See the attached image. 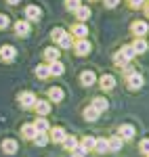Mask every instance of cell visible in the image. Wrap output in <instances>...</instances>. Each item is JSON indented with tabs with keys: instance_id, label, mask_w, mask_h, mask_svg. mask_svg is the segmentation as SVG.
Masks as SVG:
<instances>
[{
	"instance_id": "6da1fadb",
	"label": "cell",
	"mask_w": 149,
	"mask_h": 157,
	"mask_svg": "<svg viewBox=\"0 0 149 157\" xmlns=\"http://www.w3.org/2000/svg\"><path fill=\"white\" fill-rule=\"evenodd\" d=\"M74 50H76V55H80V57H86L88 52L92 50V44L88 42L86 38H78V40H76V44H74Z\"/></svg>"
},
{
	"instance_id": "7a4b0ae2",
	"label": "cell",
	"mask_w": 149,
	"mask_h": 157,
	"mask_svg": "<svg viewBox=\"0 0 149 157\" xmlns=\"http://www.w3.org/2000/svg\"><path fill=\"white\" fill-rule=\"evenodd\" d=\"M15 55H17V50H15V46H11V44H4V46L0 48V59L4 61V63L15 61Z\"/></svg>"
},
{
	"instance_id": "3957f363",
	"label": "cell",
	"mask_w": 149,
	"mask_h": 157,
	"mask_svg": "<svg viewBox=\"0 0 149 157\" xmlns=\"http://www.w3.org/2000/svg\"><path fill=\"white\" fill-rule=\"evenodd\" d=\"M130 32H132V36L143 38V36L149 32V25L145 23V21H135V23L130 25Z\"/></svg>"
},
{
	"instance_id": "277c9868",
	"label": "cell",
	"mask_w": 149,
	"mask_h": 157,
	"mask_svg": "<svg viewBox=\"0 0 149 157\" xmlns=\"http://www.w3.org/2000/svg\"><path fill=\"white\" fill-rule=\"evenodd\" d=\"M25 17H27V21H40L42 19V9L36 6V4H29L25 9Z\"/></svg>"
},
{
	"instance_id": "5b68a950",
	"label": "cell",
	"mask_w": 149,
	"mask_h": 157,
	"mask_svg": "<svg viewBox=\"0 0 149 157\" xmlns=\"http://www.w3.org/2000/svg\"><path fill=\"white\" fill-rule=\"evenodd\" d=\"M19 105L23 109H32L36 105V97H34L32 92H21V94H19Z\"/></svg>"
},
{
	"instance_id": "8992f818",
	"label": "cell",
	"mask_w": 149,
	"mask_h": 157,
	"mask_svg": "<svg viewBox=\"0 0 149 157\" xmlns=\"http://www.w3.org/2000/svg\"><path fill=\"white\" fill-rule=\"evenodd\" d=\"M143 84H145V80H143V75L137 71H132L130 75H128V86L132 88V90H139V88H143Z\"/></svg>"
},
{
	"instance_id": "52a82bcc",
	"label": "cell",
	"mask_w": 149,
	"mask_h": 157,
	"mask_svg": "<svg viewBox=\"0 0 149 157\" xmlns=\"http://www.w3.org/2000/svg\"><path fill=\"white\" fill-rule=\"evenodd\" d=\"M99 86L103 90H113L116 88V78H113L112 73H105V75L99 78Z\"/></svg>"
},
{
	"instance_id": "ba28073f",
	"label": "cell",
	"mask_w": 149,
	"mask_h": 157,
	"mask_svg": "<svg viewBox=\"0 0 149 157\" xmlns=\"http://www.w3.org/2000/svg\"><path fill=\"white\" fill-rule=\"evenodd\" d=\"M17 149H19L17 140H13V138H4V140H2V153H6V155H15Z\"/></svg>"
},
{
	"instance_id": "9c48e42d",
	"label": "cell",
	"mask_w": 149,
	"mask_h": 157,
	"mask_svg": "<svg viewBox=\"0 0 149 157\" xmlns=\"http://www.w3.org/2000/svg\"><path fill=\"white\" fill-rule=\"evenodd\" d=\"M118 136H120L122 140H130V138L135 136V128H132L130 124H122L120 130H118Z\"/></svg>"
},
{
	"instance_id": "30bf717a",
	"label": "cell",
	"mask_w": 149,
	"mask_h": 157,
	"mask_svg": "<svg viewBox=\"0 0 149 157\" xmlns=\"http://www.w3.org/2000/svg\"><path fill=\"white\" fill-rule=\"evenodd\" d=\"M95 82H97V78H95V73H92V71H82V73H80V84H82V86L90 88Z\"/></svg>"
},
{
	"instance_id": "8fae6325",
	"label": "cell",
	"mask_w": 149,
	"mask_h": 157,
	"mask_svg": "<svg viewBox=\"0 0 149 157\" xmlns=\"http://www.w3.org/2000/svg\"><path fill=\"white\" fill-rule=\"evenodd\" d=\"M63 90L59 88V86H53V88H49V98L53 101V103H61L63 101Z\"/></svg>"
},
{
	"instance_id": "7c38bea8",
	"label": "cell",
	"mask_w": 149,
	"mask_h": 157,
	"mask_svg": "<svg viewBox=\"0 0 149 157\" xmlns=\"http://www.w3.org/2000/svg\"><path fill=\"white\" fill-rule=\"evenodd\" d=\"M74 13H76V19H78V21H86L88 17H90V9H88L86 4H80Z\"/></svg>"
},
{
	"instance_id": "4fadbf2b",
	"label": "cell",
	"mask_w": 149,
	"mask_h": 157,
	"mask_svg": "<svg viewBox=\"0 0 149 157\" xmlns=\"http://www.w3.org/2000/svg\"><path fill=\"white\" fill-rule=\"evenodd\" d=\"M13 29H15V34H17V36L23 38V36H27V34H29V23H27V21H17Z\"/></svg>"
},
{
	"instance_id": "5bb4252c",
	"label": "cell",
	"mask_w": 149,
	"mask_h": 157,
	"mask_svg": "<svg viewBox=\"0 0 149 157\" xmlns=\"http://www.w3.org/2000/svg\"><path fill=\"white\" fill-rule=\"evenodd\" d=\"M65 136H67V134H65V130H63V128H53L49 138L53 140V143H63V140H65Z\"/></svg>"
},
{
	"instance_id": "9a60e30c",
	"label": "cell",
	"mask_w": 149,
	"mask_h": 157,
	"mask_svg": "<svg viewBox=\"0 0 149 157\" xmlns=\"http://www.w3.org/2000/svg\"><path fill=\"white\" fill-rule=\"evenodd\" d=\"M82 115H84V120H86V121H97L101 113H99L95 107H92V105H88V107L84 109V113H82Z\"/></svg>"
},
{
	"instance_id": "2e32d148",
	"label": "cell",
	"mask_w": 149,
	"mask_h": 157,
	"mask_svg": "<svg viewBox=\"0 0 149 157\" xmlns=\"http://www.w3.org/2000/svg\"><path fill=\"white\" fill-rule=\"evenodd\" d=\"M72 36H76V38H86L88 36V27L84 23H76L74 27H72Z\"/></svg>"
},
{
	"instance_id": "e0dca14e",
	"label": "cell",
	"mask_w": 149,
	"mask_h": 157,
	"mask_svg": "<svg viewBox=\"0 0 149 157\" xmlns=\"http://www.w3.org/2000/svg\"><path fill=\"white\" fill-rule=\"evenodd\" d=\"M34 107H36V113H38V115H42V117H44L46 113H50L49 101H36V105H34Z\"/></svg>"
},
{
	"instance_id": "ac0fdd59",
	"label": "cell",
	"mask_w": 149,
	"mask_h": 157,
	"mask_svg": "<svg viewBox=\"0 0 149 157\" xmlns=\"http://www.w3.org/2000/svg\"><path fill=\"white\" fill-rule=\"evenodd\" d=\"M49 69H50V75H63V71H65V67H63L61 61H53V63H49Z\"/></svg>"
},
{
	"instance_id": "d6986e66",
	"label": "cell",
	"mask_w": 149,
	"mask_h": 157,
	"mask_svg": "<svg viewBox=\"0 0 149 157\" xmlns=\"http://www.w3.org/2000/svg\"><path fill=\"white\" fill-rule=\"evenodd\" d=\"M44 59L49 61V63H53V61H59V48H53V46L44 48Z\"/></svg>"
},
{
	"instance_id": "ffe728a7",
	"label": "cell",
	"mask_w": 149,
	"mask_h": 157,
	"mask_svg": "<svg viewBox=\"0 0 149 157\" xmlns=\"http://www.w3.org/2000/svg\"><path fill=\"white\" fill-rule=\"evenodd\" d=\"M107 143H109V151H120L122 145H124V140H122L120 136H112V138H107Z\"/></svg>"
},
{
	"instance_id": "44dd1931",
	"label": "cell",
	"mask_w": 149,
	"mask_h": 157,
	"mask_svg": "<svg viewBox=\"0 0 149 157\" xmlns=\"http://www.w3.org/2000/svg\"><path fill=\"white\" fill-rule=\"evenodd\" d=\"M132 48H135V52H137V55H143V52L147 50V42H145L143 38H137V40L132 42Z\"/></svg>"
},
{
	"instance_id": "7402d4cb",
	"label": "cell",
	"mask_w": 149,
	"mask_h": 157,
	"mask_svg": "<svg viewBox=\"0 0 149 157\" xmlns=\"http://www.w3.org/2000/svg\"><path fill=\"white\" fill-rule=\"evenodd\" d=\"M95 151H97V153H107V151H109V143H107V138H97V143H95Z\"/></svg>"
},
{
	"instance_id": "603a6c76",
	"label": "cell",
	"mask_w": 149,
	"mask_h": 157,
	"mask_svg": "<svg viewBox=\"0 0 149 157\" xmlns=\"http://www.w3.org/2000/svg\"><path fill=\"white\" fill-rule=\"evenodd\" d=\"M32 140H34L38 147H46L49 145V134L46 132H36V136H34Z\"/></svg>"
},
{
	"instance_id": "cb8c5ba5",
	"label": "cell",
	"mask_w": 149,
	"mask_h": 157,
	"mask_svg": "<svg viewBox=\"0 0 149 157\" xmlns=\"http://www.w3.org/2000/svg\"><path fill=\"white\" fill-rule=\"evenodd\" d=\"M90 105H92V107H95V109L101 113V111H107V105H109V103H107L105 98L97 97V98H92V103H90Z\"/></svg>"
},
{
	"instance_id": "d4e9b609",
	"label": "cell",
	"mask_w": 149,
	"mask_h": 157,
	"mask_svg": "<svg viewBox=\"0 0 149 157\" xmlns=\"http://www.w3.org/2000/svg\"><path fill=\"white\" fill-rule=\"evenodd\" d=\"M34 128H36V132H46L50 126H49V121L44 120V117H38V120L34 121Z\"/></svg>"
},
{
	"instance_id": "484cf974",
	"label": "cell",
	"mask_w": 149,
	"mask_h": 157,
	"mask_svg": "<svg viewBox=\"0 0 149 157\" xmlns=\"http://www.w3.org/2000/svg\"><path fill=\"white\" fill-rule=\"evenodd\" d=\"M21 134H23L25 138H34V136H36V128H34V124H25L23 128H21Z\"/></svg>"
},
{
	"instance_id": "4316f807",
	"label": "cell",
	"mask_w": 149,
	"mask_h": 157,
	"mask_svg": "<svg viewBox=\"0 0 149 157\" xmlns=\"http://www.w3.org/2000/svg\"><path fill=\"white\" fill-rule=\"evenodd\" d=\"M36 75L40 78V80H46V78L50 75L49 65H38V67H36Z\"/></svg>"
},
{
	"instance_id": "83f0119b",
	"label": "cell",
	"mask_w": 149,
	"mask_h": 157,
	"mask_svg": "<svg viewBox=\"0 0 149 157\" xmlns=\"http://www.w3.org/2000/svg\"><path fill=\"white\" fill-rule=\"evenodd\" d=\"M120 55H122V57H124L126 61H130V59H135V55H137V52H135L132 44H130V46H124V48L120 50Z\"/></svg>"
},
{
	"instance_id": "f1b7e54d",
	"label": "cell",
	"mask_w": 149,
	"mask_h": 157,
	"mask_svg": "<svg viewBox=\"0 0 149 157\" xmlns=\"http://www.w3.org/2000/svg\"><path fill=\"white\" fill-rule=\"evenodd\" d=\"M63 147L67 149V151H72L78 147V140H76V136H65V140H63Z\"/></svg>"
},
{
	"instance_id": "f546056e",
	"label": "cell",
	"mask_w": 149,
	"mask_h": 157,
	"mask_svg": "<svg viewBox=\"0 0 149 157\" xmlns=\"http://www.w3.org/2000/svg\"><path fill=\"white\" fill-rule=\"evenodd\" d=\"M95 143H97V138H95V136H86V138H84L80 145L84 147L86 151H90V149H95Z\"/></svg>"
},
{
	"instance_id": "4dcf8cb0",
	"label": "cell",
	"mask_w": 149,
	"mask_h": 157,
	"mask_svg": "<svg viewBox=\"0 0 149 157\" xmlns=\"http://www.w3.org/2000/svg\"><path fill=\"white\" fill-rule=\"evenodd\" d=\"M65 34H67V32H65L63 27H55V29L50 32V38H53L55 42H59V38H63V36H65Z\"/></svg>"
},
{
	"instance_id": "1f68e13d",
	"label": "cell",
	"mask_w": 149,
	"mask_h": 157,
	"mask_svg": "<svg viewBox=\"0 0 149 157\" xmlns=\"http://www.w3.org/2000/svg\"><path fill=\"white\" fill-rule=\"evenodd\" d=\"M57 44H59L61 48H69V46H72V36H69V34H65L63 38H59V42H57Z\"/></svg>"
},
{
	"instance_id": "d6a6232c",
	"label": "cell",
	"mask_w": 149,
	"mask_h": 157,
	"mask_svg": "<svg viewBox=\"0 0 149 157\" xmlns=\"http://www.w3.org/2000/svg\"><path fill=\"white\" fill-rule=\"evenodd\" d=\"M86 153H88V151L82 145H78L76 149H72V155H74V157H86Z\"/></svg>"
},
{
	"instance_id": "836d02e7",
	"label": "cell",
	"mask_w": 149,
	"mask_h": 157,
	"mask_svg": "<svg viewBox=\"0 0 149 157\" xmlns=\"http://www.w3.org/2000/svg\"><path fill=\"white\" fill-rule=\"evenodd\" d=\"M65 6H67V11H76L80 6V0H65Z\"/></svg>"
},
{
	"instance_id": "e575fe53",
	"label": "cell",
	"mask_w": 149,
	"mask_h": 157,
	"mask_svg": "<svg viewBox=\"0 0 149 157\" xmlns=\"http://www.w3.org/2000/svg\"><path fill=\"white\" fill-rule=\"evenodd\" d=\"M6 27H9V17L0 13V29H6Z\"/></svg>"
},
{
	"instance_id": "d590c367",
	"label": "cell",
	"mask_w": 149,
	"mask_h": 157,
	"mask_svg": "<svg viewBox=\"0 0 149 157\" xmlns=\"http://www.w3.org/2000/svg\"><path fill=\"white\" fill-rule=\"evenodd\" d=\"M139 147H141V151H143V153H147V155H149V138H143Z\"/></svg>"
},
{
	"instance_id": "8d00e7d4",
	"label": "cell",
	"mask_w": 149,
	"mask_h": 157,
	"mask_svg": "<svg viewBox=\"0 0 149 157\" xmlns=\"http://www.w3.org/2000/svg\"><path fill=\"white\" fill-rule=\"evenodd\" d=\"M113 63H116V65H120V67H122V65H126V59H124V57H122V55H120V52H118V55H116V57H113Z\"/></svg>"
},
{
	"instance_id": "74e56055",
	"label": "cell",
	"mask_w": 149,
	"mask_h": 157,
	"mask_svg": "<svg viewBox=\"0 0 149 157\" xmlns=\"http://www.w3.org/2000/svg\"><path fill=\"white\" fill-rule=\"evenodd\" d=\"M128 4H130L132 9H141V6L145 4V0H128Z\"/></svg>"
},
{
	"instance_id": "f35d334b",
	"label": "cell",
	"mask_w": 149,
	"mask_h": 157,
	"mask_svg": "<svg viewBox=\"0 0 149 157\" xmlns=\"http://www.w3.org/2000/svg\"><path fill=\"white\" fill-rule=\"evenodd\" d=\"M103 2H105V6H107V9H113V6H118V4H120V0H103Z\"/></svg>"
},
{
	"instance_id": "ab89813d",
	"label": "cell",
	"mask_w": 149,
	"mask_h": 157,
	"mask_svg": "<svg viewBox=\"0 0 149 157\" xmlns=\"http://www.w3.org/2000/svg\"><path fill=\"white\" fill-rule=\"evenodd\" d=\"M145 15L149 17V2H147V6H145Z\"/></svg>"
},
{
	"instance_id": "60d3db41",
	"label": "cell",
	"mask_w": 149,
	"mask_h": 157,
	"mask_svg": "<svg viewBox=\"0 0 149 157\" xmlns=\"http://www.w3.org/2000/svg\"><path fill=\"white\" fill-rule=\"evenodd\" d=\"M6 2H9V4H17L19 0H6Z\"/></svg>"
},
{
	"instance_id": "b9f144b4",
	"label": "cell",
	"mask_w": 149,
	"mask_h": 157,
	"mask_svg": "<svg viewBox=\"0 0 149 157\" xmlns=\"http://www.w3.org/2000/svg\"><path fill=\"white\" fill-rule=\"evenodd\" d=\"M147 157H149V155H147Z\"/></svg>"
}]
</instances>
